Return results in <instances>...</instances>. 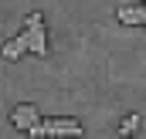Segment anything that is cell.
Masks as SVG:
<instances>
[{"label":"cell","mask_w":146,"mask_h":139,"mask_svg":"<svg viewBox=\"0 0 146 139\" xmlns=\"http://www.w3.org/2000/svg\"><path fill=\"white\" fill-rule=\"evenodd\" d=\"M119 24H133V27H143V7H119L115 10Z\"/></svg>","instance_id":"5b68a950"},{"label":"cell","mask_w":146,"mask_h":139,"mask_svg":"<svg viewBox=\"0 0 146 139\" xmlns=\"http://www.w3.org/2000/svg\"><path fill=\"white\" fill-rule=\"evenodd\" d=\"M10 122L17 126V129H34L37 122H41V112H37V105H31V102H24V105H17L14 112H10Z\"/></svg>","instance_id":"3957f363"},{"label":"cell","mask_w":146,"mask_h":139,"mask_svg":"<svg viewBox=\"0 0 146 139\" xmlns=\"http://www.w3.org/2000/svg\"><path fill=\"white\" fill-rule=\"evenodd\" d=\"M21 34L27 37V51H31V54H41V58L48 54V34H44V17H41V10L27 14Z\"/></svg>","instance_id":"7a4b0ae2"},{"label":"cell","mask_w":146,"mask_h":139,"mask_svg":"<svg viewBox=\"0 0 146 139\" xmlns=\"http://www.w3.org/2000/svg\"><path fill=\"white\" fill-rule=\"evenodd\" d=\"M24 51H27V37H24V34H17L14 41H7V44L0 48V54H3L7 61H14V58H21Z\"/></svg>","instance_id":"277c9868"},{"label":"cell","mask_w":146,"mask_h":139,"mask_svg":"<svg viewBox=\"0 0 146 139\" xmlns=\"http://www.w3.org/2000/svg\"><path fill=\"white\" fill-rule=\"evenodd\" d=\"M85 126L78 119H41L34 129H27V136L37 139V136H82Z\"/></svg>","instance_id":"6da1fadb"},{"label":"cell","mask_w":146,"mask_h":139,"mask_svg":"<svg viewBox=\"0 0 146 139\" xmlns=\"http://www.w3.org/2000/svg\"><path fill=\"white\" fill-rule=\"evenodd\" d=\"M139 126H143V119L133 112V115H126L122 122H119V139H126V136H136L139 132Z\"/></svg>","instance_id":"8992f818"}]
</instances>
